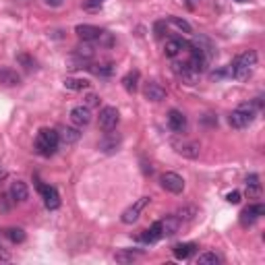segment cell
<instances>
[{"mask_svg": "<svg viewBox=\"0 0 265 265\" xmlns=\"http://www.w3.org/2000/svg\"><path fill=\"white\" fill-rule=\"evenodd\" d=\"M143 96H145V100H149V102H164L168 94H166V89L159 85V83L149 81V83H145V87H143Z\"/></svg>", "mask_w": 265, "mask_h": 265, "instance_id": "9c48e42d", "label": "cell"}, {"mask_svg": "<svg viewBox=\"0 0 265 265\" xmlns=\"http://www.w3.org/2000/svg\"><path fill=\"white\" fill-rule=\"evenodd\" d=\"M257 60H259L257 52H255V50H247V52H243V54H240L234 62H238V64H245V66H249V68H255Z\"/></svg>", "mask_w": 265, "mask_h": 265, "instance_id": "603a6c76", "label": "cell"}, {"mask_svg": "<svg viewBox=\"0 0 265 265\" xmlns=\"http://www.w3.org/2000/svg\"><path fill=\"white\" fill-rule=\"evenodd\" d=\"M168 25H172V27H174L176 31H180V33H191L193 31L191 23L180 19V17H168Z\"/></svg>", "mask_w": 265, "mask_h": 265, "instance_id": "484cf974", "label": "cell"}, {"mask_svg": "<svg viewBox=\"0 0 265 265\" xmlns=\"http://www.w3.org/2000/svg\"><path fill=\"white\" fill-rule=\"evenodd\" d=\"M184 48H187V42L180 40V38H172V40H168L166 46H164V54L168 56V58H174V56H176L178 52H182Z\"/></svg>", "mask_w": 265, "mask_h": 265, "instance_id": "2e32d148", "label": "cell"}, {"mask_svg": "<svg viewBox=\"0 0 265 265\" xmlns=\"http://www.w3.org/2000/svg\"><path fill=\"white\" fill-rule=\"evenodd\" d=\"M141 255V251H133V249H120L114 253V259H116L118 263H133L137 257Z\"/></svg>", "mask_w": 265, "mask_h": 265, "instance_id": "7402d4cb", "label": "cell"}, {"mask_svg": "<svg viewBox=\"0 0 265 265\" xmlns=\"http://www.w3.org/2000/svg\"><path fill=\"white\" fill-rule=\"evenodd\" d=\"M71 120L77 126H87L91 122V110L89 106H77L71 110Z\"/></svg>", "mask_w": 265, "mask_h": 265, "instance_id": "4fadbf2b", "label": "cell"}, {"mask_svg": "<svg viewBox=\"0 0 265 265\" xmlns=\"http://www.w3.org/2000/svg\"><path fill=\"white\" fill-rule=\"evenodd\" d=\"M58 143H60V135L54 129H42L36 137V152L44 158H50L56 154Z\"/></svg>", "mask_w": 265, "mask_h": 265, "instance_id": "6da1fadb", "label": "cell"}, {"mask_svg": "<svg viewBox=\"0 0 265 265\" xmlns=\"http://www.w3.org/2000/svg\"><path fill=\"white\" fill-rule=\"evenodd\" d=\"M255 106L253 104H243L236 110H232V114L228 116V122L232 129H247V126L255 120Z\"/></svg>", "mask_w": 265, "mask_h": 265, "instance_id": "7a4b0ae2", "label": "cell"}, {"mask_svg": "<svg viewBox=\"0 0 265 265\" xmlns=\"http://www.w3.org/2000/svg\"><path fill=\"white\" fill-rule=\"evenodd\" d=\"M195 249H197V245H193V243H178V245H174L172 253H174L176 259H189L195 253Z\"/></svg>", "mask_w": 265, "mask_h": 265, "instance_id": "ac0fdd59", "label": "cell"}, {"mask_svg": "<svg viewBox=\"0 0 265 265\" xmlns=\"http://www.w3.org/2000/svg\"><path fill=\"white\" fill-rule=\"evenodd\" d=\"M17 60L25 64V68H33V66H36V62H33V60L29 58V56H25V54H19V56H17Z\"/></svg>", "mask_w": 265, "mask_h": 265, "instance_id": "1f68e13d", "label": "cell"}, {"mask_svg": "<svg viewBox=\"0 0 265 265\" xmlns=\"http://www.w3.org/2000/svg\"><path fill=\"white\" fill-rule=\"evenodd\" d=\"M75 33H77V36L81 38L83 42H96V40L102 38L104 31H102L100 27H96V25H87V23H85V25H77V27H75Z\"/></svg>", "mask_w": 265, "mask_h": 265, "instance_id": "30bf717a", "label": "cell"}, {"mask_svg": "<svg viewBox=\"0 0 265 265\" xmlns=\"http://www.w3.org/2000/svg\"><path fill=\"white\" fill-rule=\"evenodd\" d=\"M168 126L174 133H184L187 131V116L180 110H170L168 112Z\"/></svg>", "mask_w": 265, "mask_h": 265, "instance_id": "8fae6325", "label": "cell"}, {"mask_svg": "<svg viewBox=\"0 0 265 265\" xmlns=\"http://www.w3.org/2000/svg\"><path fill=\"white\" fill-rule=\"evenodd\" d=\"M0 261H10V255L4 251V247H2V245H0Z\"/></svg>", "mask_w": 265, "mask_h": 265, "instance_id": "8d00e7d4", "label": "cell"}, {"mask_svg": "<svg viewBox=\"0 0 265 265\" xmlns=\"http://www.w3.org/2000/svg\"><path fill=\"white\" fill-rule=\"evenodd\" d=\"M102 2H104V0H102Z\"/></svg>", "mask_w": 265, "mask_h": 265, "instance_id": "ab89813d", "label": "cell"}, {"mask_svg": "<svg viewBox=\"0 0 265 265\" xmlns=\"http://www.w3.org/2000/svg\"><path fill=\"white\" fill-rule=\"evenodd\" d=\"M172 149L182 156V158H189V159H197L201 156V145L197 141H193V139H174L170 143Z\"/></svg>", "mask_w": 265, "mask_h": 265, "instance_id": "3957f363", "label": "cell"}, {"mask_svg": "<svg viewBox=\"0 0 265 265\" xmlns=\"http://www.w3.org/2000/svg\"><path fill=\"white\" fill-rule=\"evenodd\" d=\"M98 118H100V126L104 131H114L118 126V122H120V112L114 106H106V108L100 110Z\"/></svg>", "mask_w": 265, "mask_h": 265, "instance_id": "5b68a950", "label": "cell"}, {"mask_svg": "<svg viewBox=\"0 0 265 265\" xmlns=\"http://www.w3.org/2000/svg\"><path fill=\"white\" fill-rule=\"evenodd\" d=\"M263 213H265L263 203H253V205L247 207V210H243V213H240V224L247 228V226H251V224H255Z\"/></svg>", "mask_w": 265, "mask_h": 265, "instance_id": "52a82bcc", "label": "cell"}, {"mask_svg": "<svg viewBox=\"0 0 265 265\" xmlns=\"http://www.w3.org/2000/svg\"><path fill=\"white\" fill-rule=\"evenodd\" d=\"M240 197H243V195H240L238 191H232V193H228V195H226V201H228V203H232V205H236V203H240Z\"/></svg>", "mask_w": 265, "mask_h": 265, "instance_id": "4dcf8cb0", "label": "cell"}, {"mask_svg": "<svg viewBox=\"0 0 265 265\" xmlns=\"http://www.w3.org/2000/svg\"><path fill=\"white\" fill-rule=\"evenodd\" d=\"M64 87L66 89H71V91H83V89H89V81L87 79H73V77H68L64 79Z\"/></svg>", "mask_w": 265, "mask_h": 265, "instance_id": "d4e9b609", "label": "cell"}, {"mask_svg": "<svg viewBox=\"0 0 265 265\" xmlns=\"http://www.w3.org/2000/svg\"><path fill=\"white\" fill-rule=\"evenodd\" d=\"M164 236V232H162V222H156V224H152V228L149 230H145V232L139 236V240H143V243H147V245H154V243H158L159 238Z\"/></svg>", "mask_w": 265, "mask_h": 265, "instance_id": "9a60e30c", "label": "cell"}, {"mask_svg": "<svg viewBox=\"0 0 265 265\" xmlns=\"http://www.w3.org/2000/svg\"><path fill=\"white\" fill-rule=\"evenodd\" d=\"M118 147H120V135L106 131V137L100 141V149H102L104 154H114Z\"/></svg>", "mask_w": 265, "mask_h": 265, "instance_id": "7c38bea8", "label": "cell"}, {"mask_svg": "<svg viewBox=\"0 0 265 265\" xmlns=\"http://www.w3.org/2000/svg\"><path fill=\"white\" fill-rule=\"evenodd\" d=\"M152 203V197H141V199H137L131 207H126V210L122 212V215H120V220L124 222V224H135L137 220H139V215H141V212L145 210V207Z\"/></svg>", "mask_w": 265, "mask_h": 265, "instance_id": "277c9868", "label": "cell"}, {"mask_svg": "<svg viewBox=\"0 0 265 265\" xmlns=\"http://www.w3.org/2000/svg\"><path fill=\"white\" fill-rule=\"evenodd\" d=\"M40 193H42V199H44V205L48 207L50 212L58 210L60 207V195L54 187H42L40 184Z\"/></svg>", "mask_w": 265, "mask_h": 265, "instance_id": "ba28073f", "label": "cell"}, {"mask_svg": "<svg viewBox=\"0 0 265 265\" xmlns=\"http://www.w3.org/2000/svg\"><path fill=\"white\" fill-rule=\"evenodd\" d=\"M236 2H249V0H236Z\"/></svg>", "mask_w": 265, "mask_h": 265, "instance_id": "f35d334b", "label": "cell"}, {"mask_svg": "<svg viewBox=\"0 0 265 265\" xmlns=\"http://www.w3.org/2000/svg\"><path fill=\"white\" fill-rule=\"evenodd\" d=\"M44 2L48 4V6H52V8H58V6L64 2V0H44Z\"/></svg>", "mask_w": 265, "mask_h": 265, "instance_id": "d590c367", "label": "cell"}, {"mask_svg": "<svg viewBox=\"0 0 265 265\" xmlns=\"http://www.w3.org/2000/svg\"><path fill=\"white\" fill-rule=\"evenodd\" d=\"M197 263L199 265H217L220 263V257H217L215 253H203V255L197 257Z\"/></svg>", "mask_w": 265, "mask_h": 265, "instance_id": "f546056e", "label": "cell"}, {"mask_svg": "<svg viewBox=\"0 0 265 265\" xmlns=\"http://www.w3.org/2000/svg\"><path fill=\"white\" fill-rule=\"evenodd\" d=\"M58 135H60V141H64V143H75V141H79V137H81V133L77 129H71V126L62 129Z\"/></svg>", "mask_w": 265, "mask_h": 265, "instance_id": "83f0119b", "label": "cell"}, {"mask_svg": "<svg viewBox=\"0 0 265 265\" xmlns=\"http://www.w3.org/2000/svg\"><path fill=\"white\" fill-rule=\"evenodd\" d=\"M4 176H6V172H4V170H2V168H0V180H2V178H4Z\"/></svg>", "mask_w": 265, "mask_h": 265, "instance_id": "74e56055", "label": "cell"}, {"mask_svg": "<svg viewBox=\"0 0 265 265\" xmlns=\"http://www.w3.org/2000/svg\"><path fill=\"white\" fill-rule=\"evenodd\" d=\"M178 228H180V220H178L176 215H168L166 220H162V232H164V236L176 234Z\"/></svg>", "mask_w": 265, "mask_h": 265, "instance_id": "d6986e66", "label": "cell"}, {"mask_svg": "<svg viewBox=\"0 0 265 265\" xmlns=\"http://www.w3.org/2000/svg\"><path fill=\"white\" fill-rule=\"evenodd\" d=\"M174 215L178 217L180 222H193L195 217L199 215V210H197L195 205H184V207H180V210H178Z\"/></svg>", "mask_w": 265, "mask_h": 265, "instance_id": "ffe728a7", "label": "cell"}, {"mask_svg": "<svg viewBox=\"0 0 265 265\" xmlns=\"http://www.w3.org/2000/svg\"><path fill=\"white\" fill-rule=\"evenodd\" d=\"M247 195L249 197H259L261 195V182H259L257 174L247 176Z\"/></svg>", "mask_w": 265, "mask_h": 265, "instance_id": "cb8c5ba5", "label": "cell"}, {"mask_svg": "<svg viewBox=\"0 0 265 265\" xmlns=\"http://www.w3.org/2000/svg\"><path fill=\"white\" fill-rule=\"evenodd\" d=\"M6 238L10 240V243H15V245H19V243H23L25 240V232H23L21 228H6Z\"/></svg>", "mask_w": 265, "mask_h": 265, "instance_id": "f1b7e54d", "label": "cell"}, {"mask_svg": "<svg viewBox=\"0 0 265 265\" xmlns=\"http://www.w3.org/2000/svg\"><path fill=\"white\" fill-rule=\"evenodd\" d=\"M94 54H96V50L89 46V42H83L81 46H77L75 48V56H79V58H83V60L94 58Z\"/></svg>", "mask_w": 265, "mask_h": 265, "instance_id": "4316f807", "label": "cell"}, {"mask_svg": "<svg viewBox=\"0 0 265 265\" xmlns=\"http://www.w3.org/2000/svg\"><path fill=\"white\" fill-rule=\"evenodd\" d=\"M27 197H29V189L23 180H17V182L10 184V199L13 201L23 203V201H27Z\"/></svg>", "mask_w": 265, "mask_h": 265, "instance_id": "5bb4252c", "label": "cell"}, {"mask_svg": "<svg viewBox=\"0 0 265 265\" xmlns=\"http://www.w3.org/2000/svg\"><path fill=\"white\" fill-rule=\"evenodd\" d=\"M159 182H162V187L172 193V195H180L184 191V178L176 172H164L162 176H159Z\"/></svg>", "mask_w": 265, "mask_h": 265, "instance_id": "8992f818", "label": "cell"}, {"mask_svg": "<svg viewBox=\"0 0 265 265\" xmlns=\"http://www.w3.org/2000/svg\"><path fill=\"white\" fill-rule=\"evenodd\" d=\"M98 104H100V98L98 96H94V94L87 96V106H98Z\"/></svg>", "mask_w": 265, "mask_h": 265, "instance_id": "e575fe53", "label": "cell"}, {"mask_svg": "<svg viewBox=\"0 0 265 265\" xmlns=\"http://www.w3.org/2000/svg\"><path fill=\"white\" fill-rule=\"evenodd\" d=\"M10 210V203L6 201V195H0V212H8Z\"/></svg>", "mask_w": 265, "mask_h": 265, "instance_id": "d6a6232c", "label": "cell"}, {"mask_svg": "<svg viewBox=\"0 0 265 265\" xmlns=\"http://www.w3.org/2000/svg\"><path fill=\"white\" fill-rule=\"evenodd\" d=\"M83 6L89 8V10H91V8H100V6H102V0H85Z\"/></svg>", "mask_w": 265, "mask_h": 265, "instance_id": "836d02e7", "label": "cell"}, {"mask_svg": "<svg viewBox=\"0 0 265 265\" xmlns=\"http://www.w3.org/2000/svg\"><path fill=\"white\" fill-rule=\"evenodd\" d=\"M19 83H21V77L17 75V71H13V68H0V85L15 87Z\"/></svg>", "mask_w": 265, "mask_h": 265, "instance_id": "e0dca14e", "label": "cell"}, {"mask_svg": "<svg viewBox=\"0 0 265 265\" xmlns=\"http://www.w3.org/2000/svg\"><path fill=\"white\" fill-rule=\"evenodd\" d=\"M137 85H139V71H131L122 77V87L129 91V94H135Z\"/></svg>", "mask_w": 265, "mask_h": 265, "instance_id": "44dd1931", "label": "cell"}]
</instances>
